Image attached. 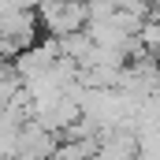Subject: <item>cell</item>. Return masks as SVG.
I'll list each match as a JSON object with an SVG mask.
<instances>
[{"instance_id": "6da1fadb", "label": "cell", "mask_w": 160, "mask_h": 160, "mask_svg": "<svg viewBox=\"0 0 160 160\" xmlns=\"http://www.w3.org/2000/svg\"><path fill=\"white\" fill-rule=\"evenodd\" d=\"M38 22L48 38L82 34L86 22H89V4L86 0H41L38 4Z\"/></svg>"}, {"instance_id": "7a4b0ae2", "label": "cell", "mask_w": 160, "mask_h": 160, "mask_svg": "<svg viewBox=\"0 0 160 160\" xmlns=\"http://www.w3.org/2000/svg\"><path fill=\"white\" fill-rule=\"evenodd\" d=\"M56 134H48L41 123L26 119L19 127V142H15V160H52L56 153Z\"/></svg>"}]
</instances>
